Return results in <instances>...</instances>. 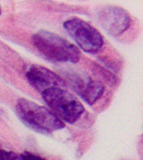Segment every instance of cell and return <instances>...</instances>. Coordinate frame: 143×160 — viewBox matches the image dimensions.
I'll return each mask as SVG.
<instances>
[{
  "mask_svg": "<svg viewBox=\"0 0 143 160\" xmlns=\"http://www.w3.org/2000/svg\"><path fill=\"white\" fill-rule=\"evenodd\" d=\"M32 41L36 49L49 61L75 63L80 60V52L79 48L53 32L41 30L33 36Z\"/></svg>",
  "mask_w": 143,
  "mask_h": 160,
  "instance_id": "6da1fadb",
  "label": "cell"
},
{
  "mask_svg": "<svg viewBox=\"0 0 143 160\" xmlns=\"http://www.w3.org/2000/svg\"><path fill=\"white\" fill-rule=\"evenodd\" d=\"M16 110L25 123L39 132L50 133L65 126L52 111L25 98L18 100Z\"/></svg>",
  "mask_w": 143,
  "mask_h": 160,
  "instance_id": "7a4b0ae2",
  "label": "cell"
},
{
  "mask_svg": "<svg viewBox=\"0 0 143 160\" xmlns=\"http://www.w3.org/2000/svg\"><path fill=\"white\" fill-rule=\"evenodd\" d=\"M42 97L52 112L60 120L70 123L77 121L85 108L80 100L65 88H50L42 92Z\"/></svg>",
  "mask_w": 143,
  "mask_h": 160,
  "instance_id": "3957f363",
  "label": "cell"
},
{
  "mask_svg": "<svg viewBox=\"0 0 143 160\" xmlns=\"http://www.w3.org/2000/svg\"><path fill=\"white\" fill-rule=\"evenodd\" d=\"M68 33L85 52L95 53L104 44L102 35L92 25L80 18H70L64 22Z\"/></svg>",
  "mask_w": 143,
  "mask_h": 160,
  "instance_id": "277c9868",
  "label": "cell"
},
{
  "mask_svg": "<svg viewBox=\"0 0 143 160\" xmlns=\"http://www.w3.org/2000/svg\"><path fill=\"white\" fill-rule=\"evenodd\" d=\"M98 22L114 36L122 34L130 28L131 18L126 10L116 6H108L97 13Z\"/></svg>",
  "mask_w": 143,
  "mask_h": 160,
  "instance_id": "5b68a950",
  "label": "cell"
},
{
  "mask_svg": "<svg viewBox=\"0 0 143 160\" xmlns=\"http://www.w3.org/2000/svg\"><path fill=\"white\" fill-rule=\"evenodd\" d=\"M26 78L30 85L41 93L50 88H65L67 87L65 80L40 65H32L28 70Z\"/></svg>",
  "mask_w": 143,
  "mask_h": 160,
  "instance_id": "8992f818",
  "label": "cell"
},
{
  "mask_svg": "<svg viewBox=\"0 0 143 160\" xmlns=\"http://www.w3.org/2000/svg\"><path fill=\"white\" fill-rule=\"evenodd\" d=\"M67 79L71 88L90 105L100 98L105 91L102 82L91 79L85 75L71 74L68 76Z\"/></svg>",
  "mask_w": 143,
  "mask_h": 160,
  "instance_id": "52a82bcc",
  "label": "cell"
},
{
  "mask_svg": "<svg viewBox=\"0 0 143 160\" xmlns=\"http://www.w3.org/2000/svg\"><path fill=\"white\" fill-rule=\"evenodd\" d=\"M0 160H24L22 155L18 154L11 151L0 149Z\"/></svg>",
  "mask_w": 143,
  "mask_h": 160,
  "instance_id": "ba28073f",
  "label": "cell"
},
{
  "mask_svg": "<svg viewBox=\"0 0 143 160\" xmlns=\"http://www.w3.org/2000/svg\"><path fill=\"white\" fill-rule=\"evenodd\" d=\"M22 157L24 158V160H46L38 155L33 154L31 152H24L22 154Z\"/></svg>",
  "mask_w": 143,
  "mask_h": 160,
  "instance_id": "9c48e42d",
  "label": "cell"
},
{
  "mask_svg": "<svg viewBox=\"0 0 143 160\" xmlns=\"http://www.w3.org/2000/svg\"><path fill=\"white\" fill-rule=\"evenodd\" d=\"M0 13H1V9H0Z\"/></svg>",
  "mask_w": 143,
  "mask_h": 160,
  "instance_id": "30bf717a",
  "label": "cell"
}]
</instances>
